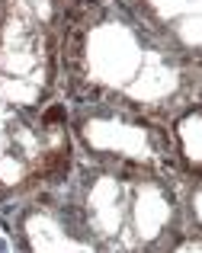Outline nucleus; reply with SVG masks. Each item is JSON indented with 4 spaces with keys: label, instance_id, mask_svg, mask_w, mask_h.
Returning a JSON list of instances; mask_svg holds the SVG:
<instances>
[{
    "label": "nucleus",
    "instance_id": "1",
    "mask_svg": "<svg viewBox=\"0 0 202 253\" xmlns=\"http://www.w3.org/2000/svg\"><path fill=\"white\" fill-rule=\"evenodd\" d=\"M183 221L170 173L84 161L42 186L16 231L26 253H167L183 237Z\"/></svg>",
    "mask_w": 202,
    "mask_h": 253
},
{
    "label": "nucleus",
    "instance_id": "2",
    "mask_svg": "<svg viewBox=\"0 0 202 253\" xmlns=\"http://www.w3.org/2000/svg\"><path fill=\"white\" fill-rule=\"evenodd\" d=\"M61 77L74 103H106L173 122L202 90L183 58L129 0H80L61 26Z\"/></svg>",
    "mask_w": 202,
    "mask_h": 253
},
{
    "label": "nucleus",
    "instance_id": "3",
    "mask_svg": "<svg viewBox=\"0 0 202 253\" xmlns=\"http://www.w3.org/2000/svg\"><path fill=\"white\" fill-rule=\"evenodd\" d=\"M67 116H71L74 141L84 151V161L145 173L177 170L173 135L157 119L106 103H74Z\"/></svg>",
    "mask_w": 202,
    "mask_h": 253
},
{
    "label": "nucleus",
    "instance_id": "4",
    "mask_svg": "<svg viewBox=\"0 0 202 253\" xmlns=\"http://www.w3.org/2000/svg\"><path fill=\"white\" fill-rule=\"evenodd\" d=\"M135 10L202 71V0H129Z\"/></svg>",
    "mask_w": 202,
    "mask_h": 253
},
{
    "label": "nucleus",
    "instance_id": "5",
    "mask_svg": "<svg viewBox=\"0 0 202 253\" xmlns=\"http://www.w3.org/2000/svg\"><path fill=\"white\" fill-rule=\"evenodd\" d=\"M177 167H183L193 179L202 176V103L196 99L170 122Z\"/></svg>",
    "mask_w": 202,
    "mask_h": 253
},
{
    "label": "nucleus",
    "instance_id": "6",
    "mask_svg": "<svg viewBox=\"0 0 202 253\" xmlns=\"http://www.w3.org/2000/svg\"><path fill=\"white\" fill-rule=\"evenodd\" d=\"M183 205H186V218H190L193 231L202 234V176L193 179V186H190V192H186Z\"/></svg>",
    "mask_w": 202,
    "mask_h": 253
},
{
    "label": "nucleus",
    "instance_id": "7",
    "mask_svg": "<svg viewBox=\"0 0 202 253\" xmlns=\"http://www.w3.org/2000/svg\"><path fill=\"white\" fill-rule=\"evenodd\" d=\"M167 253H202V234H190V237H180Z\"/></svg>",
    "mask_w": 202,
    "mask_h": 253
},
{
    "label": "nucleus",
    "instance_id": "8",
    "mask_svg": "<svg viewBox=\"0 0 202 253\" xmlns=\"http://www.w3.org/2000/svg\"><path fill=\"white\" fill-rule=\"evenodd\" d=\"M0 253H13V244L6 241V234H3V231H0Z\"/></svg>",
    "mask_w": 202,
    "mask_h": 253
},
{
    "label": "nucleus",
    "instance_id": "9",
    "mask_svg": "<svg viewBox=\"0 0 202 253\" xmlns=\"http://www.w3.org/2000/svg\"><path fill=\"white\" fill-rule=\"evenodd\" d=\"M0 19H3V0H0Z\"/></svg>",
    "mask_w": 202,
    "mask_h": 253
}]
</instances>
